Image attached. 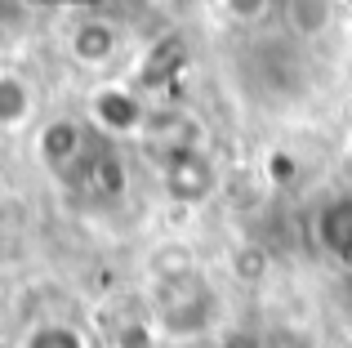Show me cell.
<instances>
[{
  "label": "cell",
  "mask_w": 352,
  "mask_h": 348,
  "mask_svg": "<svg viewBox=\"0 0 352 348\" xmlns=\"http://www.w3.org/2000/svg\"><path fill=\"white\" fill-rule=\"evenodd\" d=\"M156 331L165 340H201L219 322V295L206 277H183L170 286H156Z\"/></svg>",
  "instance_id": "1"
},
{
  "label": "cell",
  "mask_w": 352,
  "mask_h": 348,
  "mask_svg": "<svg viewBox=\"0 0 352 348\" xmlns=\"http://www.w3.org/2000/svg\"><path fill=\"white\" fill-rule=\"evenodd\" d=\"M161 188L174 206H206L219 192V166L206 148H174L161 161Z\"/></svg>",
  "instance_id": "2"
},
{
  "label": "cell",
  "mask_w": 352,
  "mask_h": 348,
  "mask_svg": "<svg viewBox=\"0 0 352 348\" xmlns=\"http://www.w3.org/2000/svg\"><path fill=\"white\" fill-rule=\"evenodd\" d=\"M67 179L76 183V192L85 201H94V206H112V201H120L125 188H129V166H125V157H120L116 143L98 134V139H89L80 166L72 170Z\"/></svg>",
  "instance_id": "3"
},
{
  "label": "cell",
  "mask_w": 352,
  "mask_h": 348,
  "mask_svg": "<svg viewBox=\"0 0 352 348\" xmlns=\"http://www.w3.org/2000/svg\"><path fill=\"white\" fill-rule=\"evenodd\" d=\"M152 107L143 103L134 85H103L89 94V116H94L103 139H143V125Z\"/></svg>",
  "instance_id": "4"
},
{
  "label": "cell",
  "mask_w": 352,
  "mask_h": 348,
  "mask_svg": "<svg viewBox=\"0 0 352 348\" xmlns=\"http://www.w3.org/2000/svg\"><path fill=\"white\" fill-rule=\"evenodd\" d=\"M85 148H89V130L76 116H54L36 134V161L50 174H72L85 157Z\"/></svg>",
  "instance_id": "5"
},
{
  "label": "cell",
  "mask_w": 352,
  "mask_h": 348,
  "mask_svg": "<svg viewBox=\"0 0 352 348\" xmlns=\"http://www.w3.org/2000/svg\"><path fill=\"white\" fill-rule=\"evenodd\" d=\"M183 67H188V41H183L179 32H165V36H156L143 50V58H138L134 89L138 94H165V89L179 80Z\"/></svg>",
  "instance_id": "6"
},
{
  "label": "cell",
  "mask_w": 352,
  "mask_h": 348,
  "mask_svg": "<svg viewBox=\"0 0 352 348\" xmlns=\"http://www.w3.org/2000/svg\"><path fill=\"white\" fill-rule=\"evenodd\" d=\"M120 50V27L98 14H85L67 27V54L80 67H107Z\"/></svg>",
  "instance_id": "7"
},
{
  "label": "cell",
  "mask_w": 352,
  "mask_h": 348,
  "mask_svg": "<svg viewBox=\"0 0 352 348\" xmlns=\"http://www.w3.org/2000/svg\"><path fill=\"white\" fill-rule=\"evenodd\" d=\"M312 237H317L321 254L352 268V192H335L330 201H321L317 219H312Z\"/></svg>",
  "instance_id": "8"
},
{
  "label": "cell",
  "mask_w": 352,
  "mask_h": 348,
  "mask_svg": "<svg viewBox=\"0 0 352 348\" xmlns=\"http://www.w3.org/2000/svg\"><path fill=\"white\" fill-rule=\"evenodd\" d=\"M143 139L161 143L165 152L174 148H201V139H206V125H201V116L192 112V107H152L147 112V125H143Z\"/></svg>",
  "instance_id": "9"
},
{
  "label": "cell",
  "mask_w": 352,
  "mask_h": 348,
  "mask_svg": "<svg viewBox=\"0 0 352 348\" xmlns=\"http://www.w3.org/2000/svg\"><path fill=\"white\" fill-rule=\"evenodd\" d=\"M197 272H201V263H197V254H192V246H183V241H161L147 254V277H152L156 286L197 277Z\"/></svg>",
  "instance_id": "10"
},
{
  "label": "cell",
  "mask_w": 352,
  "mask_h": 348,
  "mask_svg": "<svg viewBox=\"0 0 352 348\" xmlns=\"http://www.w3.org/2000/svg\"><path fill=\"white\" fill-rule=\"evenodd\" d=\"M281 14H285V27L290 36L308 41V36H321L335 18V0H281Z\"/></svg>",
  "instance_id": "11"
},
{
  "label": "cell",
  "mask_w": 352,
  "mask_h": 348,
  "mask_svg": "<svg viewBox=\"0 0 352 348\" xmlns=\"http://www.w3.org/2000/svg\"><path fill=\"white\" fill-rule=\"evenodd\" d=\"M32 116V89L23 76L0 72V130H18Z\"/></svg>",
  "instance_id": "12"
},
{
  "label": "cell",
  "mask_w": 352,
  "mask_h": 348,
  "mask_svg": "<svg viewBox=\"0 0 352 348\" xmlns=\"http://www.w3.org/2000/svg\"><path fill=\"white\" fill-rule=\"evenodd\" d=\"M18 348H89V340L67 322H41V326H32V331L23 335Z\"/></svg>",
  "instance_id": "13"
},
{
  "label": "cell",
  "mask_w": 352,
  "mask_h": 348,
  "mask_svg": "<svg viewBox=\"0 0 352 348\" xmlns=\"http://www.w3.org/2000/svg\"><path fill=\"white\" fill-rule=\"evenodd\" d=\"M232 272H236V281L258 286V281H267V272H272V254H267L258 241H245V246L232 250Z\"/></svg>",
  "instance_id": "14"
},
{
  "label": "cell",
  "mask_w": 352,
  "mask_h": 348,
  "mask_svg": "<svg viewBox=\"0 0 352 348\" xmlns=\"http://www.w3.org/2000/svg\"><path fill=\"white\" fill-rule=\"evenodd\" d=\"M156 322H143V317H125L112 331V348H156Z\"/></svg>",
  "instance_id": "15"
},
{
  "label": "cell",
  "mask_w": 352,
  "mask_h": 348,
  "mask_svg": "<svg viewBox=\"0 0 352 348\" xmlns=\"http://www.w3.org/2000/svg\"><path fill=\"white\" fill-rule=\"evenodd\" d=\"M219 5H223V14L241 27H258L272 14V0H219Z\"/></svg>",
  "instance_id": "16"
},
{
  "label": "cell",
  "mask_w": 352,
  "mask_h": 348,
  "mask_svg": "<svg viewBox=\"0 0 352 348\" xmlns=\"http://www.w3.org/2000/svg\"><path fill=\"white\" fill-rule=\"evenodd\" d=\"M0 348H18V344H9V340H0Z\"/></svg>",
  "instance_id": "17"
}]
</instances>
